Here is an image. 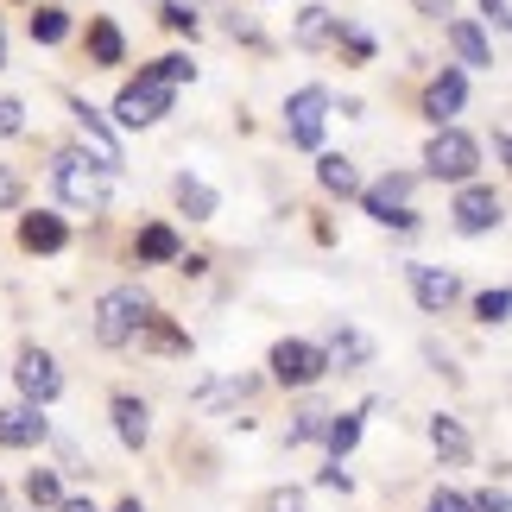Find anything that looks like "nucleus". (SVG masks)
<instances>
[{"label":"nucleus","mask_w":512,"mask_h":512,"mask_svg":"<svg viewBox=\"0 0 512 512\" xmlns=\"http://www.w3.org/2000/svg\"><path fill=\"white\" fill-rule=\"evenodd\" d=\"M19 127H26V108H19V102H0V140H13Z\"/></svg>","instance_id":"obj_33"},{"label":"nucleus","mask_w":512,"mask_h":512,"mask_svg":"<svg viewBox=\"0 0 512 512\" xmlns=\"http://www.w3.org/2000/svg\"><path fill=\"white\" fill-rule=\"evenodd\" d=\"M165 114H171V83L159 70H146L140 83H127L121 102H114V121L121 127H152V121H165Z\"/></svg>","instance_id":"obj_3"},{"label":"nucleus","mask_w":512,"mask_h":512,"mask_svg":"<svg viewBox=\"0 0 512 512\" xmlns=\"http://www.w3.org/2000/svg\"><path fill=\"white\" fill-rule=\"evenodd\" d=\"M159 76H165V83L177 89L184 76H196V64H190V57H159Z\"/></svg>","instance_id":"obj_32"},{"label":"nucleus","mask_w":512,"mask_h":512,"mask_svg":"<svg viewBox=\"0 0 512 512\" xmlns=\"http://www.w3.org/2000/svg\"><path fill=\"white\" fill-rule=\"evenodd\" d=\"M323 373H329L323 348H310V342H279L272 348V380L279 386H317Z\"/></svg>","instance_id":"obj_6"},{"label":"nucleus","mask_w":512,"mask_h":512,"mask_svg":"<svg viewBox=\"0 0 512 512\" xmlns=\"http://www.w3.org/2000/svg\"><path fill=\"white\" fill-rule=\"evenodd\" d=\"M367 336H354V329H336V342H329V354H323V361H336V367H361L367 361Z\"/></svg>","instance_id":"obj_23"},{"label":"nucleus","mask_w":512,"mask_h":512,"mask_svg":"<svg viewBox=\"0 0 512 512\" xmlns=\"http://www.w3.org/2000/svg\"><path fill=\"white\" fill-rule=\"evenodd\" d=\"M424 512H468V500L462 494H449V487H437V494H430V506Z\"/></svg>","instance_id":"obj_35"},{"label":"nucleus","mask_w":512,"mask_h":512,"mask_svg":"<svg viewBox=\"0 0 512 512\" xmlns=\"http://www.w3.org/2000/svg\"><path fill=\"white\" fill-rule=\"evenodd\" d=\"M26 494H32V506H57V500H64V487H57L51 468H32V475H26Z\"/></svg>","instance_id":"obj_27"},{"label":"nucleus","mask_w":512,"mask_h":512,"mask_svg":"<svg viewBox=\"0 0 512 512\" xmlns=\"http://www.w3.org/2000/svg\"><path fill=\"white\" fill-rule=\"evenodd\" d=\"M449 45H456V57H462V64H475V70L494 64V51H487L481 26H468V19H449Z\"/></svg>","instance_id":"obj_15"},{"label":"nucleus","mask_w":512,"mask_h":512,"mask_svg":"<svg viewBox=\"0 0 512 512\" xmlns=\"http://www.w3.org/2000/svg\"><path fill=\"white\" fill-rule=\"evenodd\" d=\"M323 443L336 449V456H348V449L361 443V418H354V411H342V418H329V424H323Z\"/></svg>","instance_id":"obj_24"},{"label":"nucleus","mask_w":512,"mask_h":512,"mask_svg":"<svg viewBox=\"0 0 512 512\" xmlns=\"http://www.w3.org/2000/svg\"><path fill=\"white\" fill-rule=\"evenodd\" d=\"M481 7H487V19H494V32L512 26V7H506V0H481Z\"/></svg>","instance_id":"obj_36"},{"label":"nucleus","mask_w":512,"mask_h":512,"mask_svg":"<svg viewBox=\"0 0 512 512\" xmlns=\"http://www.w3.org/2000/svg\"><path fill=\"white\" fill-rule=\"evenodd\" d=\"M140 342L159 348V354H190V336H184L177 323H165V317H146V323H140Z\"/></svg>","instance_id":"obj_18"},{"label":"nucleus","mask_w":512,"mask_h":512,"mask_svg":"<svg viewBox=\"0 0 512 512\" xmlns=\"http://www.w3.org/2000/svg\"><path fill=\"white\" fill-rule=\"evenodd\" d=\"M367 215L386 228H411L418 215H411V171H386L380 184L367 190Z\"/></svg>","instance_id":"obj_5"},{"label":"nucleus","mask_w":512,"mask_h":512,"mask_svg":"<svg viewBox=\"0 0 512 512\" xmlns=\"http://www.w3.org/2000/svg\"><path fill=\"white\" fill-rule=\"evenodd\" d=\"M140 260H177V234H171L165 222L140 228Z\"/></svg>","instance_id":"obj_25"},{"label":"nucleus","mask_w":512,"mask_h":512,"mask_svg":"<svg viewBox=\"0 0 512 512\" xmlns=\"http://www.w3.org/2000/svg\"><path fill=\"white\" fill-rule=\"evenodd\" d=\"M64 32H70V19L57 13V7H38V13H32V38H38V45H57Z\"/></svg>","instance_id":"obj_26"},{"label":"nucleus","mask_w":512,"mask_h":512,"mask_svg":"<svg viewBox=\"0 0 512 512\" xmlns=\"http://www.w3.org/2000/svg\"><path fill=\"white\" fill-rule=\"evenodd\" d=\"M336 38V13L329 7H304L298 13V45H329Z\"/></svg>","instance_id":"obj_20"},{"label":"nucleus","mask_w":512,"mask_h":512,"mask_svg":"<svg viewBox=\"0 0 512 512\" xmlns=\"http://www.w3.org/2000/svg\"><path fill=\"white\" fill-rule=\"evenodd\" d=\"M177 203H184V215H196V222H209V215H215V190L203 184V177H177Z\"/></svg>","instance_id":"obj_19"},{"label":"nucleus","mask_w":512,"mask_h":512,"mask_svg":"<svg viewBox=\"0 0 512 512\" xmlns=\"http://www.w3.org/2000/svg\"><path fill=\"white\" fill-rule=\"evenodd\" d=\"M424 165H430V177L468 184V177H475V165H481V152H475V140H468V133H456V127H437V140L424 146Z\"/></svg>","instance_id":"obj_4"},{"label":"nucleus","mask_w":512,"mask_h":512,"mask_svg":"<svg viewBox=\"0 0 512 512\" xmlns=\"http://www.w3.org/2000/svg\"><path fill=\"white\" fill-rule=\"evenodd\" d=\"M323 121H329V95L323 89H298L285 108V133L291 146H323Z\"/></svg>","instance_id":"obj_7"},{"label":"nucleus","mask_w":512,"mask_h":512,"mask_svg":"<svg viewBox=\"0 0 512 512\" xmlns=\"http://www.w3.org/2000/svg\"><path fill=\"white\" fill-rule=\"evenodd\" d=\"M165 26H171V32H196V13H190V0H171V7H165Z\"/></svg>","instance_id":"obj_31"},{"label":"nucleus","mask_w":512,"mask_h":512,"mask_svg":"<svg viewBox=\"0 0 512 512\" xmlns=\"http://www.w3.org/2000/svg\"><path fill=\"white\" fill-rule=\"evenodd\" d=\"M500 215H506V203L487 184H468L462 196H456V228L462 234H487V228H500Z\"/></svg>","instance_id":"obj_9"},{"label":"nucleus","mask_w":512,"mask_h":512,"mask_svg":"<svg viewBox=\"0 0 512 512\" xmlns=\"http://www.w3.org/2000/svg\"><path fill=\"white\" fill-rule=\"evenodd\" d=\"M506 310H512V298H506L500 285H494V291H481V298H475V317H481V323H494V329L506 323Z\"/></svg>","instance_id":"obj_28"},{"label":"nucleus","mask_w":512,"mask_h":512,"mask_svg":"<svg viewBox=\"0 0 512 512\" xmlns=\"http://www.w3.org/2000/svg\"><path fill=\"white\" fill-rule=\"evenodd\" d=\"M468 512H506V487H487V494L468 500Z\"/></svg>","instance_id":"obj_34"},{"label":"nucleus","mask_w":512,"mask_h":512,"mask_svg":"<svg viewBox=\"0 0 512 512\" xmlns=\"http://www.w3.org/2000/svg\"><path fill=\"white\" fill-rule=\"evenodd\" d=\"M19 392H26V399L32 405H51L57 399V392H64V373H57V361H51V354L45 348H26V354H19Z\"/></svg>","instance_id":"obj_8"},{"label":"nucleus","mask_w":512,"mask_h":512,"mask_svg":"<svg viewBox=\"0 0 512 512\" xmlns=\"http://www.w3.org/2000/svg\"><path fill=\"white\" fill-rule=\"evenodd\" d=\"M51 184H57V196H64L70 209H108V177H102V165H89L83 152H57L51 159Z\"/></svg>","instance_id":"obj_2"},{"label":"nucleus","mask_w":512,"mask_h":512,"mask_svg":"<svg viewBox=\"0 0 512 512\" xmlns=\"http://www.w3.org/2000/svg\"><path fill=\"white\" fill-rule=\"evenodd\" d=\"M114 430H121V443H127V449H140V443L152 437V411H146L140 399H127V392H121V399H114Z\"/></svg>","instance_id":"obj_14"},{"label":"nucleus","mask_w":512,"mask_h":512,"mask_svg":"<svg viewBox=\"0 0 512 512\" xmlns=\"http://www.w3.org/2000/svg\"><path fill=\"white\" fill-rule=\"evenodd\" d=\"M411 291H418V304L437 317V310L456 304V272H443V266H411Z\"/></svg>","instance_id":"obj_11"},{"label":"nucleus","mask_w":512,"mask_h":512,"mask_svg":"<svg viewBox=\"0 0 512 512\" xmlns=\"http://www.w3.org/2000/svg\"><path fill=\"white\" fill-rule=\"evenodd\" d=\"M70 108H76V127H83V140H89V152H95V165L114 171V165H121V140H114V127H108L89 102H70Z\"/></svg>","instance_id":"obj_10"},{"label":"nucleus","mask_w":512,"mask_h":512,"mask_svg":"<svg viewBox=\"0 0 512 512\" xmlns=\"http://www.w3.org/2000/svg\"><path fill=\"white\" fill-rule=\"evenodd\" d=\"M19 196H26V177L13 165H0V209H19Z\"/></svg>","instance_id":"obj_30"},{"label":"nucleus","mask_w":512,"mask_h":512,"mask_svg":"<svg viewBox=\"0 0 512 512\" xmlns=\"http://www.w3.org/2000/svg\"><path fill=\"white\" fill-rule=\"evenodd\" d=\"M0 512H13V506H7V487H0Z\"/></svg>","instance_id":"obj_41"},{"label":"nucleus","mask_w":512,"mask_h":512,"mask_svg":"<svg viewBox=\"0 0 512 512\" xmlns=\"http://www.w3.org/2000/svg\"><path fill=\"white\" fill-rule=\"evenodd\" d=\"M323 424H329V411H298V418H291V443L323 437Z\"/></svg>","instance_id":"obj_29"},{"label":"nucleus","mask_w":512,"mask_h":512,"mask_svg":"<svg viewBox=\"0 0 512 512\" xmlns=\"http://www.w3.org/2000/svg\"><path fill=\"white\" fill-rule=\"evenodd\" d=\"M430 443H437V456H449V462L468 456V437H462L456 418H430Z\"/></svg>","instance_id":"obj_21"},{"label":"nucleus","mask_w":512,"mask_h":512,"mask_svg":"<svg viewBox=\"0 0 512 512\" xmlns=\"http://www.w3.org/2000/svg\"><path fill=\"white\" fill-rule=\"evenodd\" d=\"M57 512H95L89 500H57Z\"/></svg>","instance_id":"obj_38"},{"label":"nucleus","mask_w":512,"mask_h":512,"mask_svg":"<svg viewBox=\"0 0 512 512\" xmlns=\"http://www.w3.org/2000/svg\"><path fill=\"white\" fill-rule=\"evenodd\" d=\"M462 95H468V83H462V76L456 70H443V76H430V89H424V114H430V121H449V114H456L462 108Z\"/></svg>","instance_id":"obj_13"},{"label":"nucleus","mask_w":512,"mask_h":512,"mask_svg":"<svg viewBox=\"0 0 512 512\" xmlns=\"http://www.w3.org/2000/svg\"><path fill=\"white\" fill-rule=\"evenodd\" d=\"M146 317H152L146 291L140 285H114V291H102V304H95V342H102V348H127L133 336H140Z\"/></svg>","instance_id":"obj_1"},{"label":"nucleus","mask_w":512,"mask_h":512,"mask_svg":"<svg viewBox=\"0 0 512 512\" xmlns=\"http://www.w3.org/2000/svg\"><path fill=\"white\" fill-rule=\"evenodd\" d=\"M121 512H146V506H140V500H121Z\"/></svg>","instance_id":"obj_39"},{"label":"nucleus","mask_w":512,"mask_h":512,"mask_svg":"<svg viewBox=\"0 0 512 512\" xmlns=\"http://www.w3.org/2000/svg\"><path fill=\"white\" fill-rule=\"evenodd\" d=\"M0 64H7V32H0Z\"/></svg>","instance_id":"obj_40"},{"label":"nucleus","mask_w":512,"mask_h":512,"mask_svg":"<svg viewBox=\"0 0 512 512\" xmlns=\"http://www.w3.org/2000/svg\"><path fill=\"white\" fill-rule=\"evenodd\" d=\"M19 241H26L32 253H57L70 234H64V222H57V215H26V222H19Z\"/></svg>","instance_id":"obj_16"},{"label":"nucleus","mask_w":512,"mask_h":512,"mask_svg":"<svg viewBox=\"0 0 512 512\" xmlns=\"http://www.w3.org/2000/svg\"><path fill=\"white\" fill-rule=\"evenodd\" d=\"M0 443H7V449L45 443V418H38L32 405H7V411H0Z\"/></svg>","instance_id":"obj_12"},{"label":"nucleus","mask_w":512,"mask_h":512,"mask_svg":"<svg viewBox=\"0 0 512 512\" xmlns=\"http://www.w3.org/2000/svg\"><path fill=\"white\" fill-rule=\"evenodd\" d=\"M317 177H323V190H336V196H354V190H361V171H354L342 152H323V159H317Z\"/></svg>","instance_id":"obj_17"},{"label":"nucleus","mask_w":512,"mask_h":512,"mask_svg":"<svg viewBox=\"0 0 512 512\" xmlns=\"http://www.w3.org/2000/svg\"><path fill=\"white\" fill-rule=\"evenodd\" d=\"M89 51H95V64H121V32H114V19H95L89 26Z\"/></svg>","instance_id":"obj_22"},{"label":"nucleus","mask_w":512,"mask_h":512,"mask_svg":"<svg viewBox=\"0 0 512 512\" xmlns=\"http://www.w3.org/2000/svg\"><path fill=\"white\" fill-rule=\"evenodd\" d=\"M411 7H418V13H430V19H443L449 7H456V0H411Z\"/></svg>","instance_id":"obj_37"}]
</instances>
